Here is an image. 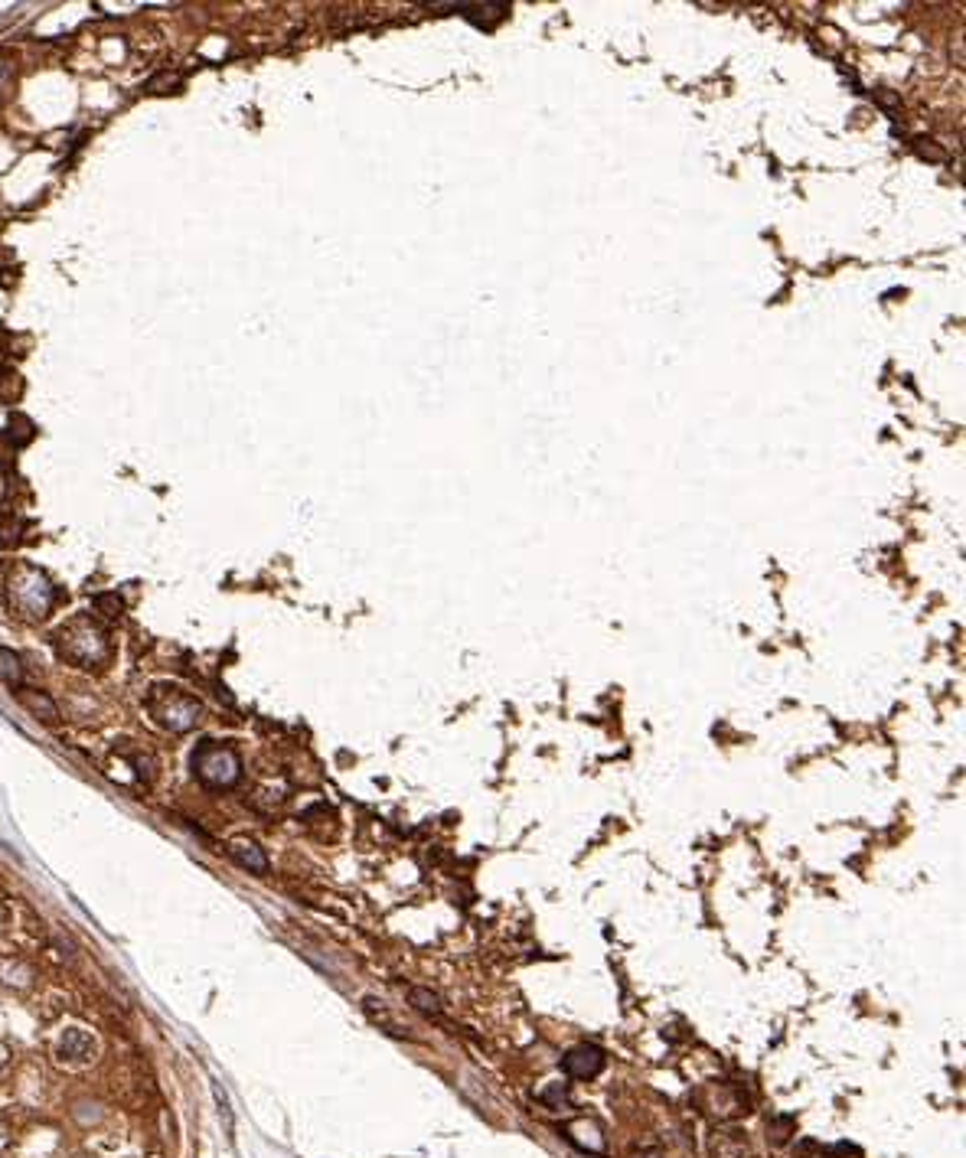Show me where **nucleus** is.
<instances>
[{"label":"nucleus","instance_id":"nucleus-1","mask_svg":"<svg viewBox=\"0 0 966 1158\" xmlns=\"http://www.w3.org/2000/svg\"><path fill=\"white\" fill-rule=\"evenodd\" d=\"M56 646L66 659H72L76 666H102L108 663V633L105 627H98L92 617H76L56 633Z\"/></svg>","mask_w":966,"mask_h":1158},{"label":"nucleus","instance_id":"nucleus-2","mask_svg":"<svg viewBox=\"0 0 966 1158\" xmlns=\"http://www.w3.org/2000/svg\"><path fill=\"white\" fill-rule=\"evenodd\" d=\"M7 601L17 610L20 617L27 620H43L56 604V588L43 571L36 568H20L7 584Z\"/></svg>","mask_w":966,"mask_h":1158},{"label":"nucleus","instance_id":"nucleus-3","mask_svg":"<svg viewBox=\"0 0 966 1158\" xmlns=\"http://www.w3.org/2000/svg\"><path fill=\"white\" fill-rule=\"evenodd\" d=\"M193 770H196V777H200V780L206 783V787H213V790H229V787H235V783H239V777H242V761H239V754H235L229 744L209 741V744H200V747H196V754H193Z\"/></svg>","mask_w":966,"mask_h":1158},{"label":"nucleus","instance_id":"nucleus-4","mask_svg":"<svg viewBox=\"0 0 966 1158\" xmlns=\"http://www.w3.org/2000/svg\"><path fill=\"white\" fill-rule=\"evenodd\" d=\"M154 721H160L164 728L170 731H190L200 725L203 718V705L193 699V695L180 692V689H160L157 699H154Z\"/></svg>","mask_w":966,"mask_h":1158},{"label":"nucleus","instance_id":"nucleus-5","mask_svg":"<svg viewBox=\"0 0 966 1158\" xmlns=\"http://www.w3.org/2000/svg\"><path fill=\"white\" fill-rule=\"evenodd\" d=\"M56 1054H59V1061L69 1064V1067H85V1064L95 1061L98 1044H95V1038L85 1028H69L66 1035L59 1038Z\"/></svg>","mask_w":966,"mask_h":1158},{"label":"nucleus","instance_id":"nucleus-6","mask_svg":"<svg viewBox=\"0 0 966 1158\" xmlns=\"http://www.w3.org/2000/svg\"><path fill=\"white\" fill-rule=\"evenodd\" d=\"M604 1064H608V1057H604L601 1048H594V1044H578V1048L565 1054L562 1070L572 1080H591V1077L601 1074Z\"/></svg>","mask_w":966,"mask_h":1158},{"label":"nucleus","instance_id":"nucleus-7","mask_svg":"<svg viewBox=\"0 0 966 1158\" xmlns=\"http://www.w3.org/2000/svg\"><path fill=\"white\" fill-rule=\"evenodd\" d=\"M712 1158H751L748 1136L741 1129H715L709 1139Z\"/></svg>","mask_w":966,"mask_h":1158},{"label":"nucleus","instance_id":"nucleus-8","mask_svg":"<svg viewBox=\"0 0 966 1158\" xmlns=\"http://www.w3.org/2000/svg\"><path fill=\"white\" fill-rule=\"evenodd\" d=\"M709 1110L718 1116V1119H735V1116H745L751 1106H748V1097L735 1087H709Z\"/></svg>","mask_w":966,"mask_h":1158},{"label":"nucleus","instance_id":"nucleus-9","mask_svg":"<svg viewBox=\"0 0 966 1158\" xmlns=\"http://www.w3.org/2000/svg\"><path fill=\"white\" fill-rule=\"evenodd\" d=\"M229 855H232L242 868L255 871V875H265V871H268V858H265V852H262V845H255L252 839H232V842H229Z\"/></svg>","mask_w":966,"mask_h":1158},{"label":"nucleus","instance_id":"nucleus-10","mask_svg":"<svg viewBox=\"0 0 966 1158\" xmlns=\"http://www.w3.org/2000/svg\"><path fill=\"white\" fill-rule=\"evenodd\" d=\"M565 1136L585 1152H604V1132L598 1129V1123H591V1119H578V1123L565 1129Z\"/></svg>","mask_w":966,"mask_h":1158},{"label":"nucleus","instance_id":"nucleus-11","mask_svg":"<svg viewBox=\"0 0 966 1158\" xmlns=\"http://www.w3.org/2000/svg\"><path fill=\"white\" fill-rule=\"evenodd\" d=\"M20 702L27 705L36 718L56 721V705H53V699H49V695H43V692H23V695H20Z\"/></svg>","mask_w":966,"mask_h":1158},{"label":"nucleus","instance_id":"nucleus-12","mask_svg":"<svg viewBox=\"0 0 966 1158\" xmlns=\"http://www.w3.org/2000/svg\"><path fill=\"white\" fill-rule=\"evenodd\" d=\"M0 679L10 682V686H20V679H23V666H20L17 653L4 650V646H0Z\"/></svg>","mask_w":966,"mask_h":1158},{"label":"nucleus","instance_id":"nucleus-13","mask_svg":"<svg viewBox=\"0 0 966 1158\" xmlns=\"http://www.w3.org/2000/svg\"><path fill=\"white\" fill-rule=\"evenodd\" d=\"M408 999H412V1005L418 1008V1012H425V1015H431V1018H441V999L435 992H428V989H412L408 992Z\"/></svg>","mask_w":966,"mask_h":1158},{"label":"nucleus","instance_id":"nucleus-14","mask_svg":"<svg viewBox=\"0 0 966 1158\" xmlns=\"http://www.w3.org/2000/svg\"><path fill=\"white\" fill-rule=\"evenodd\" d=\"M7 441L14 447H23L27 441H33V425L23 415H14L10 418V428H7Z\"/></svg>","mask_w":966,"mask_h":1158},{"label":"nucleus","instance_id":"nucleus-15","mask_svg":"<svg viewBox=\"0 0 966 1158\" xmlns=\"http://www.w3.org/2000/svg\"><path fill=\"white\" fill-rule=\"evenodd\" d=\"M790 1129H794V1119L780 1116V1119H774V1123H767V1139H771L774 1145H784L790 1139Z\"/></svg>","mask_w":966,"mask_h":1158},{"label":"nucleus","instance_id":"nucleus-16","mask_svg":"<svg viewBox=\"0 0 966 1158\" xmlns=\"http://www.w3.org/2000/svg\"><path fill=\"white\" fill-rule=\"evenodd\" d=\"M823 1158H862V1152L856 1149V1145H849V1142H839V1145H833V1149H829Z\"/></svg>","mask_w":966,"mask_h":1158},{"label":"nucleus","instance_id":"nucleus-17","mask_svg":"<svg viewBox=\"0 0 966 1158\" xmlns=\"http://www.w3.org/2000/svg\"><path fill=\"white\" fill-rule=\"evenodd\" d=\"M542 1097H546V1103H552V1110H559L562 1103H568V1090L562 1087V1083H555V1087L542 1093Z\"/></svg>","mask_w":966,"mask_h":1158},{"label":"nucleus","instance_id":"nucleus-18","mask_svg":"<svg viewBox=\"0 0 966 1158\" xmlns=\"http://www.w3.org/2000/svg\"><path fill=\"white\" fill-rule=\"evenodd\" d=\"M10 82H14V66L7 59H0V95L10 89Z\"/></svg>","mask_w":966,"mask_h":1158},{"label":"nucleus","instance_id":"nucleus-19","mask_svg":"<svg viewBox=\"0 0 966 1158\" xmlns=\"http://www.w3.org/2000/svg\"><path fill=\"white\" fill-rule=\"evenodd\" d=\"M634 1158H663V1155L656 1152V1149H650V1152H640V1155H634Z\"/></svg>","mask_w":966,"mask_h":1158}]
</instances>
